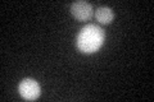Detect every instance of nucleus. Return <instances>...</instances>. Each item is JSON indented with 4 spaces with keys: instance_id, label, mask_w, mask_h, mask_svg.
<instances>
[{
    "instance_id": "nucleus-1",
    "label": "nucleus",
    "mask_w": 154,
    "mask_h": 102,
    "mask_svg": "<svg viewBox=\"0 0 154 102\" xmlns=\"http://www.w3.org/2000/svg\"><path fill=\"white\" fill-rule=\"evenodd\" d=\"M105 32L96 24H88L77 36V47L84 54H93L98 51L104 43Z\"/></svg>"
},
{
    "instance_id": "nucleus-2",
    "label": "nucleus",
    "mask_w": 154,
    "mask_h": 102,
    "mask_svg": "<svg viewBox=\"0 0 154 102\" xmlns=\"http://www.w3.org/2000/svg\"><path fill=\"white\" fill-rule=\"evenodd\" d=\"M19 93L26 100H36L40 96V86L33 79H23L19 84Z\"/></svg>"
},
{
    "instance_id": "nucleus-3",
    "label": "nucleus",
    "mask_w": 154,
    "mask_h": 102,
    "mask_svg": "<svg viewBox=\"0 0 154 102\" xmlns=\"http://www.w3.org/2000/svg\"><path fill=\"white\" fill-rule=\"evenodd\" d=\"M71 12L79 21H88L93 17V7L86 1H76L71 5Z\"/></svg>"
},
{
    "instance_id": "nucleus-4",
    "label": "nucleus",
    "mask_w": 154,
    "mask_h": 102,
    "mask_svg": "<svg viewBox=\"0 0 154 102\" xmlns=\"http://www.w3.org/2000/svg\"><path fill=\"white\" fill-rule=\"evenodd\" d=\"M95 17L96 19L102 23V24H109L110 22L113 21L114 18V14L112 12V9L108 8V7H100L98 8V10L95 13Z\"/></svg>"
}]
</instances>
